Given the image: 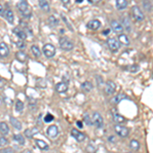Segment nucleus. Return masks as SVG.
Returning a JSON list of instances; mask_svg holds the SVG:
<instances>
[{
  "label": "nucleus",
  "mask_w": 153,
  "mask_h": 153,
  "mask_svg": "<svg viewBox=\"0 0 153 153\" xmlns=\"http://www.w3.org/2000/svg\"><path fill=\"white\" fill-rule=\"evenodd\" d=\"M44 120H45V123H50L53 120V115L51 114V113H47V114L45 115V117H44Z\"/></svg>",
  "instance_id": "obj_35"
},
{
  "label": "nucleus",
  "mask_w": 153,
  "mask_h": 153,
  "mask_svg": "<svg viewBox=\"0 0 153 153\" xmlns=\"http://www.w3.org/2000/svg\"><path fill=\"white\" fill-rule=\"evenodd\" d=\"M13 140H14V141H16V142L19 143V144H21V145L25 144V138L22 135H19V134L14 135L13 136Z\"/></svg>",
  "instance_id": "obj_30"
},
{
  "label": "nucleus",
  "mask_w": 153,
  "mask_h": 153,
  "mask_svg": "<svg viewBox=\"0 0 153 153\" xmlns=\"http://www.w3.org/2000/svg\"><path fill=\"white\" fill-rule=\"evenodd\" d=\"M55 52H56V49L52 44H46V45H44L43 53L46 57H48V58L53 57V56L55 55Z\"/></svg>",
  "instance_id": "obj_3"
},
{
  "label": "nucleus",
  "mask_w": 153,
  "mask_h": 153,
  "mask_svg": "<svg viewBox=\"0 0 153 153\" xmlns=\"http://www.w3.org/2000/svg\"><path fill=\"white\" fill-rule=\"evenodd\" d=\"M25 153H33V152H32V151H31V150H27V151H26V152H25Z\"/></svg>",
  "instance_id": "obj_45"
},
{
  "label": "nucleus",
  "mask_w": 153,
  "mask_h": 153,
  "mask_svg": "<svg viewBox=\"0 0 153 153\" xmlns=\"http://www.w3.org/2000/svg\"><path fill=\"white\" fill-rule=\"evenodd\" d=\"M37 133H38V130L35 129V128H34V129H27L25 131V135L28 138H32L34 135H36Z\"/></svg>",
  "instance_id": "obj_27"
},
{
  "label": "nucleus",
  "mask_w": 153,
  "mask_h": 153,
  "mask_svg": "<svg viewBox=\"0 0 153 153\" xmlns=\"http://www.w3.org/2000/svg\"><path fill=\"white\" fill-rule=\"evenodd\" d=\"M10 124L12 127L16 130H22V123L19 120H16V117H10Z\"/></svg>",
  "instance_id": "obj_21"
},
{
  "label": "nucleus",
  "mask_w": 153,
  "mask_h": 153,
  "mask_svg": "<svg viewBox=\"0 0 153 153\" xmlns=\"http://www.w3.org/2000/svg\"><path fill=\"white\" fill-rule=\"evenodd\" d=\"M32 52H33L34 55L36 56V57H40V55H41V50L39 49L38 46H36V45H33L32 46Z\"/></svg>",
  "instance_id": "obj_31"
},
{
  "label": "nucleus",
  "mask_w": 153,
  "mask_h": 153,
  "mask_svg": "<svg viewBox=\"0 0 153 153\" xmlns=\"http://www.w3.org/2000/svg\"><path fill=\"white\" fill-rule=\"evenodd\" d=\"M115 89H117V87H115V84L112 82V81H107L104 86V91L105 93L107 95H111L113 94V93L115 92Z\"/></svg>",
  "instance_id": "obj_9"
},
{
  "label": "nucleus",
  "mask_w": 153,
  "mask_h": 153,
  "mask_svg": "<svg viewBox=\"0 0 153 153\" xmlns=\"http://www.w3.org/2000/svg\"><path fill=\"white\" fill-rule=\"evenodd\" d=\"M47 136L51 139H55L58 136V128L56 126H50L47 129Z\"/></svg>",
  "instance_id": "obj_11"
},
{
  "label": "nucleus",
  "mask_w": 153,
  "mask_h": 153,
  "mask_svg": "<svg viewBox=\"0 0 153 153\" xmlns=\"http://www.w3.org/2000/svg\"><path fill=\"white\" fill-rule=\"evenodd\" d=\"M107 45H108V47H109V49L112 51V52H117V51L120 47V41H117V39H114V38H108Z\"/></svg>",
  "instance_id": "obj_6"
},
{
  "label": "nucleus",
  "mask_w": 153,
  "mask_h": 153,
  "mask_svg": "<svg viewBox=\"0 0 153 153\" xmlns=\"http://www.w3.org/2000/svg\"><path fill=\"white\" fill-rule=\"evenodd\" d=\"M16 46H18V47H19V48H25V47H26V45L24 44L23 40L16 41Z\"/></svg>",
  "instance_id": "obj_39"
},
{
  "label": "nucleus",
  "mask_w": 153,
  "mask_h": 153,
  "mask_svg": "<svg viewBox=\"0 0 153 153\" xmlns=\"http://www.w3.org/2000/svg\"><path fill=\"white\" fill-rule=\"evenodd\" d=\"M76 3H81V2H83V0H76Z\"/></svg>",
  "instance_id": "obj_44"
},
{
  "label": "nucleus",
  "mask_w": 153,
  "mask_h": 153,
  "mask_svg": "<svg viewBox=\"0 0 153 153\" xmlns=\"http://www.w3.org/2000/svg\"><path fill=\"white\" fill-rule=\"evenodd\" d=\"M3 11H4V9H3V6L0 4V16H2L3 14Z\"/></svg>",
  "instance_id": "obj_42"
},
{
  "label": "nucleus",
  "mask_w": 153,
  "mask_h": 153,
  "mask_svg": "<svg viewBox=\"0 0 153 153\" xmlns=\"http://www.w3.org/2000/svg\"><path fill=\"white\" fill-rule=\"evenodd\" d=\"M122 23H123L122 25H123V27H124V29H126L127 31H131V23L127 16H124V18H123Z\"/></svg>",
  "instance_id": "obj_26"
},
{
  "label": "nucleus",
  "mask_w": 153,
  "mask_h": 153,
  "mask_svg": "<svg viewBox=\"0 0 153 153\" xmlns=\"http://www.w3.org/2000/svg\"><path fill=\"white\" fill-rule=\"evenodd\" d=\"M0 103H1V102H0Z\"/></svg>",
  "instance_id": "obj_47"
},
{
  "label": "nucleus",
  "mask_w": 153,
  "mask_h": 153,
  "mask_svg": "<svg viewBox=\"0 0 153 153\" xmlns=\"http://www.w3.org/2000/svg\"><path fill=\"white\" fill-rule=\"evenodd\" d=\"M114 131H115V133H117V134L120 136V137H122V138L128 137V136H129V133H130V131H129L128 128L124 127V126H120V125L115 126Z\"/></svg>",
  "instance_id": "obj_5"
},
{
  "label": "nucleus",
  "mask_w": 153,
  "mask_h": 153,
  "mask_svg": "<svg viewBox=\"0 0 153 153\" xmlns=\"http://www.w3.org/2000/svg\"><path fill=\"white\" fill-rule=\"evenodd\" d=\"M100 26H101V23L98 19H92V21L88 22V24H87V27L91 30H98L100 28Z\"/></svg>",
  "instance_id": "obj_15"
},
{
  "label": "nucleus",
  "mask_w": 153,
  "mask_h": 153,
  "mask_svg": "<svg viewBox=\"0 0 153 153\" xmlns=\"http://www.w3.org/2000/svg\"><path fill=\"white\" fill-rule=\"evenodd\" d=\"M84 120H85V123L87 124L88 126H92L93 123H92V117H89V114H85L84 115Z\"/></svg>",
  "instance_id": "obj_34"
},
{
  "label": "nucleus",
  "mask_w": 153,
  "mask_h": 153,
  "mask_svg": "<svg viewBox=\"0 0 153 153\" xmlns=\"http://www.w3.org/2000/svg\"><path fill=\"white\" fill-rule=\"evenodd\" d=\"M110 25H111V28L113 31L115 32L117 34H123V31H124V27H123V25L120 23V22L117 21H111V23H110Z\"/></svg>",
  "instance_id": "obj_10"
},
{
  "label": "nucleus",
  "mask_w": 153,
  "mask_h": 153,
  "mask_svg": "<svg viewBox=\"0 0 153 153\" xmlns=\"http://www.w3.org/2000/svg\"><path fill=\"white\" fill-rule=\"evenodd\" d=\"M68 84L65 83V82H60V83H57L55 86V90L57 91L58 93H65L68 91Z\"/></svg>",
  "instance_id": "obj_14"
},
{
  "label": "nucleus",
  "mask_w": 153,
  "mask_h": 153,
  "mask_svg": "<svg viewBox=\"0 0 153 153\" xmlns=\"http://www.w3.org/2000/svg\"><path fill=\"white\" fill-rule=\"evenodd\" d=\"M13 34L19 37L21 40H25L27 38V34L22 28H14L13 29Z\"/></svg>",
  "instance_id": "obj_13"
},
{
  "label": "nucleus",
  "mask_w": 153,
  "mask_h": 153,
  "mask_svg": "<svg viewBox=\"0 0 153 153\" xmlns=\"http://www.w3.org/2000/svg\"><path fill=\"white\" fill-rule=\"evenodd\" d=\"M115 4H117V8L118 10H123V9L127 8L128 1L127 0H117V1H115Z\"/></svg>",
  "instance_id": "obj_20"
},
{
  "label": "nucleus",
  "mask_w": 153,
  "mask_h": 153,
  "mask_svg": "<svg viewBox=\"0 0 153 153\" xmlns=\"http://www.w3.org/2000/svg\"><path fill=\"white\" fill-rule=\"evenodd\" d=\"M0 132L2 133V135H8V133H9V127L7 126L6 123H4V122L0 123Z\"/></svg>",
  "instance_id": "obj_23"
},
{
  "label": "nucleus",
  "mask_w": 153,
  "mask_h": 153,
  "mask_svg": "<svg viewBox=\"0 0 153 153\" xmlns=\"http://www.w3.org/2000/svg\"><path fill=\"white\" fill-rule=\"evenodd\" d=\"M9 54V48L4 42L0 43V56L1 57H6Z\"/></svg>",
  "instance_id": "obj_12"
},
{
  "label": "nucleus",
  "mask_w": 153,
  "mask_h": 153,
  "mask_svg": "<svg viewBox=\"0 0 153 153\" xmlns=\"http://www.w3.org/2000/svg\"><path fill=\"white\" fill-rule=\"evenodd\" d=\"M61 2H62V3H65V4H70L71 0H61Z\"/></svg>",
  "instance_id": "obj_43"
},
{
  "label": "nucleus",
  "mask_w": 153,
  "mask_h": 153,
  "mask_svg": "<svg viewBox=\"0 0 153 153\" xmlns=\"http://www.w3.org/2000/svg\"><path fill=\"white\" fill-rule=\"evenodd\" d=\"M82 89L85 92H90L91 90L93 89V85L91 82H84L82 84Z\"/></svg>",
  "instance_id": "obj_29"
},
{
  "label": "nucleus",
  "mask_w": 153,
  "mask_h": 153,
  "mask_svg": "<svg viewBox=\"0 0 153 153\" xmlns=\"http://www.w3.org/2000/svg\"><path fill=\"white\" fill-rule=\"evenodd\" d=\"M59 46H60V48L62 50L70 51L74 48V43L66 37H61L59 39Z\"/></svg>",
  "instance_id": "obj_2"
},
{
  "label": "nucleus",
  "mask_w": 153,
  "mask_h": 153,
  "mask_svg": "<svg viewBox=\"0 0 153 153\" xmlns=\"http://www.w3.org/2000/svg\"><path fill=\"white\" fill-rule=\"evenodd\" d=\"M71 135L73 136L74 138L78 142H83L84 140L86 139V136L84 133L80 132V131H78L76 129H71Z\"/></svg>",
  "instance_id": "obj_8"
},
{
  "label": "nucleus",
  "mask_w": 153,
  "mask_h": 153,
  "mask_svg": "<svg viewBox=\"0 0 153 153\" xmlns=\"http://www.w3.org/2000/svg\"><path fill=\"white\" fill-rule=\"evenodd\" d=\"M5 18L7 19L9 24H13L14 22V16H13V12H12L10 9H7L5 12Z\"/></svg>",
  "instance_id": "obj_24"
},
{
  "label": "nucleus",
  "mask_w": 153,
  "mask_h": 153,
  "mask_svg": "<svg viewBox=\"0 0 153 153\" xmlns=\"http://www.w3.org/2000/svg\"><path fill=\"white\" fill-rule=\"evenodd\" d=\"M16 60H19V62H25L27 60V54L23 51H19V52L16 53Z\"/></svg>",
  "instance_id": "obj_22"
},
{
  "label": "nucleus",
  "mask_w": 153,
  "mask_h": 153,
  "mask_svg": "<svg viewBox=\"0 0 153 153\" xmlns=\"http://www.w3.org/2000/svg\"><path fill=\"white\" fill-rule=\"evenodd\" d=\"M132 14H133L134 19H136L137 22H142V21H144V19H145V16H144V13H143V11L138 6H133Z\"/></svg>",
  "instance_id": "obj_4"
},
{
  "label": "nucleus",
  "mask_w": 153,
  "mask_h": 153,
  "mask_svg": "<svg viewBox=\"0 0 153 153\" xmlns=\"http://www.w3.org/2000/svg\"><path fill=\"white\" fill-rule=\"evenodd\" d=\"M128 96L125 94V93H120V94H117V96H114V97L112 98V103H114V104H117V103H120V101L127 99Z\"/></svg>",
  "instance_id": "obj_16"
},
{
  "label": "nucleus",
  "mask_w": 153,
  "mask_h": 153,
  "mask_svg": "<svg viewBox=\"0 0 153 153\" xmlns=\"http://www.w3.org/2000/svg\"><path fill=\"white\" fill-rule=\"evenodd\" d=\"M92 123L95 127L97 128H102L103 127V118L101 117L99 112H94L92 115Z\"/></svg>",
  "instance_id": "obj_7"
},
{
  "label": "nucleus",
  "mask_w": 153,
  "mask_h": 153,
  "mask_svg": "<svg viewBox=\"0 0 153 153\" xmlns=\"http://www.w3.org/2000/svg\"><path fill=\"white\" fill-rule=\"evenodd\" d=\"M18 8L25 18H30V16H32V9L26 0H21V1L19 2Z\"/></svg>",
  "instance_id": "obj_1"
},
{
  "label": "nucleus",
  "mask_w": 153,
  "mask_h": 153,
  "mask_svg": "<svg viewBox=\"0 0 153 153\" xmlns=\"http://www.w3.org/2000/svg\"><path fill=\"white\" fill-rule=\"evenodd\" d=\"M16 111L18 112H22L23 111V109H24V103L22 102V101H16Z\"/></svg>",
  "instance_id": "obj_33"
},
{
  "label": "nucleus",
  "mask_w": 153,
  "mask_h": 153,
  "mask_svg": "<svg viewBox=\"0 0 153 153\" xmlns=\"http://www.w3.org/2000/svg\"><path fill=\"white\" fill-rule=\"evenodd\" d=\"M130 148L132 150H135V151L139 150L140 149V143H139V141H137V140H132V141L130 142Z\"/></svg>",
  "instance_id": "obj_28"
},
{
  "label": "nucleus",
  "mask_w": 153,
  "mask_h": 153,
  "mask_svg": "<svg viewBox=\"0 0 153 153\" xmlns=\"http://www.w3.org/2000/svg\"><path fill=\"white\" fill-rule=\"evenodd\" d=\"M61 18L63 19V21L65 22V24H66V25H68V29H70L71 31H73V30H74V29H73V27H71V25H70V23H68V19H66V16H65V14H63V13L61 14Z\"/></svg>",
  "instance_id": "obj_37"
},
{
  "label": "nucleus",
  "mask_w": 153,
  "mask_h": 153,
  "mask_svg": "<svg viewBox=\"0 0 153 153\" xmlns=\"http://www.w3.org/2000/svg\"><path fill=\"white\" fill-rule=\"evenodd\" d=\"M0 153H13V150L11 148H4L0 151Z\"/></svg>",
  "instance_id": "obj_38"
},
{
  "label": "nucleus",
  "mask_w": 153,
  "mask_h": 153,
  "mask_svg": "<svg viewBox=\"0 0 153 153\" xmlns=\"http://www.w3.org/2000/svg\"><path fill=\"white\" fill-rule=\"evenodd\" d=\"M90 3H92V4H95V3H98V2H100L101 0H88Z\"/></svg>",
  "instance_id": "obj_40"
},
{
  "label": "nucleus",
  "mask_w": 153,
  "mask_h": 153,
  "mask_svg": "<svg viewBox=\"0 0 153 153\" xmlns=\"http://www.w3.org/2000/svg\"><path fill=\"white\" fill-rule=\"evenodd\" d=\"M113 120H114L117 124H124V123L126 122V120H125V117H123L122 114H120V113H117V112H114L113 113Z\"/></svg>",
  "instance_id": "obj_19"
},
{
  "label": "nucleus",
  "mask_w": 153,
  "mask_h": 153,
  "mask_svg": "<svg viewBox=\"0 0 153 153\" xmlns=\"http://www.w3.org/2000/svg\"><path fill=\"white\" fill-rule=\"evenodd\" d=\"M38 4L42 10H44L46 12H48L50 10V6H49V3L47 2V0H38Z\"/></svg>",
  "instance_id": "obj_17"
},
{
  "label": "nucleus",
  "mask_w": 153,
  "mask_h": 153,
  "mask_svg": "<svg viewBox=\"0 0 153 153\" xmlns=\"http://www.w3.org/2000/svg\"><path fill=\"white\" fill-rule=\"evenodd\" d=\"M7 144H8V141H7L6 138H4V137H0V146L3 147V146H6Z\"/></svg>",
  "instance_id": "obj_36"
},
{
  "label": "nucleus",
  "mask_w": 153,
  "mask_h": 153,
  "mask_svg": "<svg viewBox=\"0 0 153 153\" xmlns=\"http://www.w3.org/2000/svg\"><path fill=\"white\" fill-rule=\"evenodd\" d=\"M126 153H132V152H126Z\"/></svg>",
  "instance_id": "obj_46"
},
{
  "label": "nucleus",
  "mask_w": 153,
  "mask_h": 153,
  "mask_svg": "<svg viewBox=\"0 0 153 153\" xmlns=\"http://www.w3.org/2000/svg\"><path fill=\"white\" fill-rule=\"evenodd\" d=\"M118 41H120V44H124L125 46L130 45L129 37L126 35V34H120V35H118Z\"/></svg>",
  "instance_id": "obj_18"
},
{
  "label": "nucleus",
  "mask_w": 153,
  "mask_h": 153,
  "mask_svg": "<svg viewBox=\"0 0 153 153\" xmlns=\"http://www.w3.org/2000/svg\"><path fill=\"white\" fill-rule=\"evenodd\" d=\"M76 126H78V127L80 128V129H82V128H83V123L79 120V122H76Z\"/></svg>",
  "instance_id": "obj_41"
},
{
  "label": "nucleus",
  "mask_w": 153,
  "mask_h": 153,
  "mask_svg": "<svg viewBox=\"0 0 153 153\" xmlns=\"http://www.w3.org/2000/svg\"><path fill=\"white\" fill-rule=\"evenodd\" d=\"M36 144L37 146L40 148L41 150H48L49 146L47 145V143L44 142L43 140H36Z\"/></svg>",
  "instance_id": "obj_25"
},
{
  "label": "nucleus",
  "mask_w": 153,
  "mask_h": 153,
  "mask_svg": "<svg viewBox=\"0 0 153 153\" xmlns=\"http://www.w3.org/2000/svg\"><path fill=\"white\" fill-rule=\"evenodd\" d=\"M48 23H49V25H51L52 27H54V26H57L59 22L57 21V19H56L54 16H50L48 19Z\"/></svg>",
  "instance_id": "obj_32"
}]
</instances>
